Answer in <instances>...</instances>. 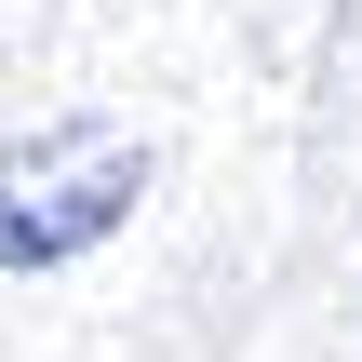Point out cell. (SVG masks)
Returning <instances> with one entry per match:
<instances>
[{
	"label": "cell",
	"mask_w": 362,
	"mask_h": 362,
	"mask_svg": "<svg viewBox=\"0 0 362 362\" xmlns=\"http://www.w3.org/2000/svg\"><path fill=\"white\" fill-rule=\"evenodd\" d=\"M148 188V148L121 121H40L0 148V269H67L94 255Z\"/></svg>",
	"instance_id": "1"
}]
</instances>
